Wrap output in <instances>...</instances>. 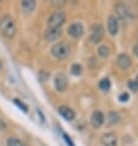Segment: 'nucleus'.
<instances>
[{
  "instance_id": "1",
  "label": "nucleus",
  "mask_w": 138,
  "mask_h": 146,
  "mask_svg": "<svg viewBox=\"0 0 138 146\" xmlns=\"http://www.w3.org/2000/svg\"><path fill=\"white\" fill-rule=\"evenodd\" d=\"M0 31L6 38H12L16 35V25L11 16L5 15L0 19Z\"/></svg>"
},
{
  "instance_id": "2",
  "label": "nucleus",
  "mask_w": 138,
  "mask_h": 146,
  "mask_svg": "<svg viewBox=\"0 0 138 146\" xmlns=\"http://www.w3.org/2000/svg\"><path fill=\"white\" fill-rule=\"evenodd\" d=\"M70 53H71L70 47H68L66 43H64V42L56 43L51 48V54H53V56L56 58V59H60V60H64V59L68 58Z\"/></svg>"
},
{
  "instance_id": "3",
  "label": "nucleus",
  "mask_w": 138,
  "mask_h": 146,
  "mask_svg": "<svg viewBox=\"0 0 138 146\" xmlns=\"http://www.w3.org/2000/svg\"><path fill=\"white\" fill-rule=\"evenodd\" d=\"M65 21H66V16L62 11H55L48 20V28H60Z\"/></svg>"
},
{
  "instance_id": "4",
  "label": "nucleus",
  "mask_w": 138,
  "mask_h": 146,
  "mask_svg": "<svg viewBox=\"0 0 138 146\" xmlns=\"http://www.w3.org/2000/svg\"><path fill=\"white\" fill-rule=\"evenodd\" d=\"M54 86H55V88L59 92H64L65 90H66V87H67V79H66V76H65V74H62V72H59V74L55 75Z\"/></svg>"
},
{
  "instance_id": "5",
  "label": "nucleus",
  "mask_w": 138,
  "mask_h": 146,
  "mask_svg": "<svg viewBox=\"0 0 138 146\" xmlns=\"http://www.w3.org/2000/svg\"><path fill=\"white\" fill-rule=\"evenodd\" d=\"M68 35L71 36V37H74V38H78L81 37V36L83 35V32H84V28L82 26V23L81 22H75V23H72V25L68 27Z\"/></svg>"
},
{
  "instance_id": "6",
  "label": "nucleus",
  "mask_w": 138,
  "mask_h": 146,
  "mask_svg": "<svg viewBox=\"0 0 138 146\" xmlns=\"http://www.w3.org/2000/svg\"><path fill=\"white\" fill-rule=\"evenodd\" d=\"M61 30L60 28H48L45 31V39L49 42H55L61 37Z\"/></svg>"
},
{
  "instance_id": "7",
  "label": "nucleus",
  "mask_w": 138,
  "mask_h": 146,
  "mask_svg": "<svg viewBox=\"0 0 138 146\" xmlns=\"http://www.w3.org/2000/svg\"><path fill=\"white\" fill-rule=\"evenodd\" d=\"M116 10H117V14L122 20L125 21H131L132 20V15H131V11L128 10V7H126L125 5L122 4H119V5L116 6Z\"/></svg>"
},
{
  "instance_id": "8",
  "label": "nucleus",
  "mask_w": 138,
  "mask_h": 146,
  "mask_svg": "<svg viewBox=\"0 0 138 146\" xmlns=\"http://www.w3.org/2000/svg\"><path fill=\"white\" fill-rule=\"evenodd\" d=\"M101 37H103V27L100 25H95L92 28L91 32V40L93 43H98L101 40Z\"/></svg>"
},
{
  "instance_id": "9",
  "label": "nucleus",
  "mask_w": 138,
  "mask_h": 146,
  "mask_svg": "<svg viewBox=\"0 0 138 146\" xmlns=\"http://www.w3.org/2000/svg\"><path fill=\"white\" fill-rule=\"evenodd\" d=\"M101 144H103V146H116L117 137L114 133H108L101 137Z\"/></svg>"
},
{
  "instance_id": "10",
  "label": "nucleus",
  "mask_w": 138,
  "mask_h": 146,
  "mask_svg": "<svg viewBox=\"0 0 138 146\" xmlns=\"http://www.w3.org/2000/svg\"><path fill=\"white\" fill-rule=\"evenodd\" d=\"M108 30L110 32V35L115 36L119 32V21L115 16H110L108 20Z\"/></svg>"
},
{
  "instance_id": "11",
  "label": "nucleus",
  "mask_w": 138,
  "mask_h": 146,
  "mask_svg": "<svg viewBox=\"0 0 138 146\" xmlns=\"http://www.w3.org/2000/svg\"><path fill=\"white\" fill-rule=\"evenodd\" d=\"M117 64H119V66L121 69L126 70V69H128L131 66V58L127 54H120L117 56Z\"/></svg>"
},
{
  "instance_id": "12",
  "label": "nucleus",
  "mask_w": 138,
  "mask_h": 146,
  "mask_svg": "<svg viewBox=\"0 0 138 146\" xmlns=\"http://www.w3.org/2000/svg\"><path fill=\"white\" fill-rule=\"evenodd\" d=\"M92 125L94 128H99L101 127V124L104 123V114L101 112L99 111H95L94 113H93V115H92Z\"/></svg>"
},
{
  "instance_id": "13",
  "label": "nucleus",
  "mask_w": 138,
  "mask_h": 146,
  "mask_svg": "<svg viewBox=\"0 0 138 146\" xmlns=\"http://www.w3.org/2000/svg\"><path fill=\"white\" fill-rule=\"evenodd\" d=\"M59 113H60V115H61L64 119H66V120H72L75 118V112L72 111L71 108L66 107V106L60 107L59 108Z\"/></svg>"
},
{
  "instance_id": "14",
  "label": "nucleus",
  "mask_w": 138,
  "mask_h": 146,
  "mask_svg": "<svg viewBox=\"0 0 138 146\" xmlns=\"http://www.w3.org/2000/svg\"><path fill=\"white\" fill-rule=\"evenodd\" d=\"M21 6H22V10L25 11L26 14H31V13H33V11L35 10L37 4H35L34 0H23Z\"/></svg>"
},
{
  "instance_id": "15",
  "label": "nucleus",
  "mask_w": 138,
  "mask_h": 146,
  "mask_svg": "<svg viewBox=\"0 0 138 146\" xmlns=\"http://www.w3.org/2000/svg\"><path fill=\"white\" fill-rule=\"evenodd\" d=\"M6 146H26V145L17 137H9L6 140Z\"/></svg>"
},
{
  "instance_id": "16",
  "label": "nucleus",
  "mask_w": 138,
  "mask_h": 146,
  "mask_svg": "<svg viewBox=\"0 0 138 146\" xmlns=\"http://www.w3.org/2000/svg\"><path fill=\"white\" fill-rule=\"evenodd\" d=\"M110 86H111V82H110V80H109L108 78H105V79H103V80H100V82H99L100 90L108 91L109 88H110Z\"/></svg>"
},
{
  "instance_id": "17",
  "label": "nucleus",
  "mask_w": 138,
  "mask_h": 146,
  "mask_svg": "<svg viewBox=\"0 0 138 146\" xmlns=\"http://www.w3.org/2000/svg\"><path fill=\"white\" fill-rule=\"evenodd\" d=\"M71 72H72V75H81L82 74V66L80 65V64H72V66H71Z\"/></svg>"
},
{
  "instance_id": "18",
  "label": "nucleus",
  "mask_w": 138,
  "mask_h": 146,
  "mask_svg": "<svg viewBox=\"0 0 138 146\" xmlns=\"http://www.w3.org/2000/svg\"><path fill=\"white\" fill-rule=\"evenodd\" d=\"M98 53H99L100 56H103V58H106V56H109V54H110V50H109V48L106 46H101V47H99Z\"/></svg>"
},
{
  "instance_id": "19",
  "label": "nucleus",
  "mask_w": 138,
  "mask_h": 146,
  "mask_svg": "<svg viewBox=\"0 0 138 146\" xmlns=\"http://www.w3.org/2000/svg\"><path fill=\"white\" fill-rule=\"evenodd\" d=\"M14 102H15V104H16V106H18V107L21 108V109H22V111L25 112V113H27V112H28V107L26 106L25 103H22V102H21V101H20V100H14Z\"/></svg>"
},
{
  "instance_id": "20",
  "label": "nucleus",
  "mask_w": 138,
  "mask_h": 146,
  "mask_svg": "<svg viewBox=\"0 0 138 146\" xmlns=\"http://www.w3.org/2000/svg\"><path fill=\"white\" fill-rule=\"evenodd\" d=\"M128 98H129V95L127 92H122L120 95V97H119V100H120V102H122V103H125V102H127L128 101Z\"/></svg>"
},
{
  "instance_id": "21",
  "label": "nucleus",
  "mask_w": 138,
  "mask_h": 146,
  "mask_svg": "<svg viewBox=\"0 0 138 146\" xmlns=\"http://www.w3.org/2000/svg\"><path fill=\"white\" fill-rule=\"evenodd\" d=\"M128 87L131 88V90H133V91H137L138 90V85H137V82H136L135 80L128 81Z\"/></svg>"
},
{
  "instance_id": "22",
  "label": "nucleus",
  "mask_w": 138,
  "mask_h": 146,
  "mask_svg": "<svg viewBox=\"0 0 138 146\" xmlns=\"http://www.w3.org/2000/svg\"><path fill=\"white\" fill-rule=\"evenodd\" d=\"M119 121V115L116 114V113H110V123L115 124Z\"/></svg>"
},
{
  "instance_id": "23",
  "label": "nucleus",
  "mask_w": 138,
  "mask_h": 146,
  "mask_svg": "<svg viewBox=\"0 0 138 146\" xmlns=\"http://www.w3.org/2000/svg\"><path fill=\"white\" fill-rule=\"evenodd\" d=\"M64 137H65V141H66V144H68V146H75L74 143L71 141V139H70V136H68V135L64 134Z\"/></svg>"
},
{
  "instance_id": "24",
  "label": "nucleus",
  "mask_w": 138,
  "mask_h": 146,
  "mask_svg": "<svg viewBox=\"0 0 138 146\" xmlns=\"http://www.w3.org/2000/svg\"><path fill=\"white\" fill-rule=\"evenodd\" d=\"M5 128H6V124L4 123V121H3L1 119H0V130H4Z\"/></svg>"
},
{
  "instance_id": "25",
  "label": "nucleus",
  "mask_w": 138,
  "mask_h": 146,
  "mask_svg": "<svg viewBox=\"0 0 138 146\" xmlns=\"http://www.w3.org/2000/svg\"><path fill=\"white\" fill-rule=\"evenodd\" d=\"M133 52H135V54L138 55V44H136V46L133 47Z\"/></svg>"
},
{
  "instance_id": "26",
  "label": "nucleus",
  "mask_w": 138,
  "mask_h": 146,
  "mask_svg": "<svg viewBox=\"0 0 138 146\" xmlns=\"http://www.w3.org/2000/svg\"><path fill=\"white\" fill-rule=\"evenodd\" d=\"M135 81H136V82H137V85H138V75H137V78H136V80H135Z\"/></svg>"
},
{
  "instance_id": "27",
  "label": "nucleus",
  "mask_w": 138,
  "mask_h": 146,
  "mask_svg": "<svg viewBox=\"0 0 138 146\" xmlns=\"http://www.w3.org/2000/svg\"><path fill=\"white\" fill-rule=\"evenodd\" d=\"M0 69H1V62H0Z\"/></svg>"
}]
</instances>
